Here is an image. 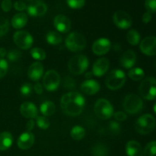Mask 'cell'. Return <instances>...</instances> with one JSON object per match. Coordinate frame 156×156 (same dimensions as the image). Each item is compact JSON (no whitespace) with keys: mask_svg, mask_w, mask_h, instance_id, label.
Listing matches in <instances>:
<instances>
[{"mask_svg":"<svg viewBox=\"0 0 156 156\" xmlns=\"http://www.w3.org/2000/svg\"><path fill=\"white\" fill-rule=\"evenodd\" d=\"M86 38L82 34L79 32L70 33L66 37L65 45L69 50L72 52L81 51L86 47Z\"/></svg>","mask_w":156,"mask_h":156,"instance_id":"2","label":"cell"},{"mask_svg":"<svg viewBox=\"0 0 156 156\" xmlns=\"http://www.w3.org/2000/svg\"><path fill=\"white\" fill-rule=\"evenodd\" d=\"M111 48V43L107 38H100L94 42L92 45V51L98 56H102L108 53Z\"/></svg>","mask_w":156,"mask_h":156,"instance_id":"14","label":"cell"},{"mask_svg":"<svg viewBox=\"0 0 156 156\" xmlns=\"http://www.w3.org/2000/svg\"><path fill=\"white\" fill-rule=\"evenodd\" d=\"M13 41L15 45L22 50H28L33 45V37L30 33L24 30H18L14 34Z\"/></svg>","mask_w":156,"mask_h":156,"instance_id":"10","label":"cell"},{"mask_svg":"<svg viewBox=\"0 0 156 156\" xmlns=\"http://www.w3.org/2000/svg\"><path fill=\"white\" fill-rule=\"evenodd\" d=\"M21 52L17 50H12L7 53V58L10 62L18 61L21 57Z\"/></svg>","mask_w":156,"mask_h":156,"instance_id":"37","label":"cell"},{"mask_svg":"<svg viewBox=\"0 0 156 156\" xmlns=\"http://www.w3.org/2000/svg\"><path fill=\"white\" fill-rule=\"evenodd\" d=\"M40 111L44 117L52 116L56 111V106L54 103L50 101H47L42 103L40 106Z\"/></svg>","mask_w":156,"mask_h":156,"instance_id":"25","label":"cell"},{"mask_svg":"<svg viewBox=\"0 0 156 156\" xmlns=\"http://www.w3.org/2000/svg\"><path fill=\"white\" fill-rule=\"evenodd\" d=\"M20 92L22 96L24 98H27L31 94L32 92V86L30 83H25L20 88Z\"/></svg>","mask_w":156,"mask_h":156,"instance_id":"36","label":"cell"},{"mask_svg":"<svg viewBox=\"0 0 156 156\" xmlns=\"http://www.w3.org/2000/svg\"><path fill=\"white\" fill-rule=\"evenodd\" d=\"M144 156H156V141L150 142L146 145L144 151H143Z\"/></svg>","mask_w":156,"mask_h":156,"instance_id":"32","label":"cell"},{"mask_svg":"<svg viewBox=\"0 0 156 156\" xmlns=\"http://www.w3.org/2000/svg\"><path fill=\"white\" fill-rule=\"evenodd\" d=\"M1 7L2 9L5 12H9V11L12 9V1H11V0H3V1L2 2Z\"/></svg>","mask_w":156,"mask_h":156,"instance_id":"42","label":"cell"},{"mask_svg":"<svg viewBox=\"0 0 156 156\" xmlns=\"http://www.w3.org/2000/svg\"><path fill=\"white\" fill-rule=\"evenodd\" d=\"M109 129H111L113 133L118 134L121 131V126L120 123L117 121H111L109 123Z\"/></svg>","mask_w":156,"mask_h":156,"instance_id":"40","label":"cell"},{"mask_svg":"<svg viewBox=\"0 0 156 156\" xmlns=\"http://www.w3.org/2000/svg\"><path fill=\"white\" fill-rule=\"evenodd\" d=\"M126 40H127L128 43L133 46H136L139 44L140 42V34L137 30H130L128 31L127 34H126Z\"/></svg>","mask_w":156,"mask_h":156,"instance_id":"29","label":"cell"},{"mask_svg":"<svg viewBox=\"0 0 156 156\" xmlns=\"http://www.w3.org/2000/svg\"><path fill=\"white\" fill-rule=\"evenodd\" d=\"M126 81V74L124 72L120 69H114L108 73L105 80V84L109 89L115 91L122 88Z\"/></svg>","mask_w":156,"mask_h":156,"instance_id":"4","label":"cell"},{"mask_svg":"<svg viewBox=\"0 0 156 156\" xmlns=\"http://www.w3.org/2000/svg\"><path fill=\"white\" fill-rule=\"evenodd\" d=\"M113 21L117 27L120 29H128L133 24L130 15L124 11H117L113 15Z\"/></svg>","mask_w":156,"mask_h":156,"instance_id":"11","label":"cell"},{"mask_svg":"<svg viewBox=\"0 0 156 156\" xmlns=\"http://www.w3.org/2000/svg\"><path fill=\"white\" fill-rule=\"evenodd\" d=\"M8 69H9V65L7 61L0 58V79H2L7 74Z\"/></svg>","mask_w":156,"mask_h":156,"instance_id":"38","label":"cell"},{"mask_svg":"<svg viewBox=\"0 0 156 156\" xmlns=\"http://www.w3.org/2000/svg\"><path fill=\"white\" fill-rule=\"evenodd\" d=\"M36 123L38 127L42 129H47L50 127V120L44 116H37L36 118Z\"/></svg>","mask_w":156,"mask_h":156,"instance_id":"33","label":"cell"},{"mask_svg":"<svg viewBox=\"0 0 156 156\" xmlns=\"http://www.w3.org/2000/svg\"><path fill=\"white\" fill-rule=\"evenodd\" d=\"M140 50L146 56L156 55V37L149 36L140 42Z\"/></svg>","mask_w":156,"mask_h":156,"instance_id":"13","label":"cell"},{"mask_svg":"<svg viewBox=\"0 0 156 156\" xmlns=\"http://www.w3.org/2000/svg\"><path fill=\"white\" fill-rule=\"evenodd\" d=\"M145 73L141 68H133L128 73L129 79L133 81H140L144 78Z\"/></svg>","mask_w":156,"mask_h":156,"instance_id":"30","label":"cell"},{"mask_svg":"<svg viewBox=\"0 0 156 156\" xmlns=\"http://www.w3.org/2000/svg\"><path fill=\"white\" fill-rule=\"evenodd\" d=\"M145 7L147 12L150 13H155L156 12V0H146Z\"/></svg>","mask_w":156,"mask_h":156,"instance_id":"39","label":"cell"},{"mask_svg":"<svg viewBox=\"0 0 156 156\" xmlns=\"http://www.w3.org/2000/svg\"><path fill=\"white\" fill-rule=\"evenodd\" d=\"M76 86V83H75V81L73 80L71 78H66V79L64 80V87L66 88H73Z\"/></svg>","mask_w":156,"mask_h":156,"instance_id":"44","label":"cell"},{"mask_svg":"<svg viewBox=\"0 0 156 156\" xmlns=\"http://www.w3.org/2000/svg\"><path fill=\"white\" fill-rule=\"evenodd\" d=\"M85 78H86V79H91V77L93 76V73H91V72H90V73H86V74H85Z\"/></svg>","mask_w":156,"mask_h":156,"instance_id":"49","label":"cell"},{"mask_svg":"<svg viewBox=\"0 0 156 156\" xmlns=\"http://www.w3.org/2000/svg\"><path fill=\"white\" fill-rule=\"evenodd\" d=\"M27 15L24 12H20L14 15L12 19V25L15 29H21L27 24Z\"/></svg>","mask_w":156,"mask_h":156,"instance_id":"23","label":"cell"},{"mask_svg":"<svg viewBox=\"0 0 156 156\" xmlns=\"http://www.w3.org/2000/svg\"><path fill=\"white\" fill-rule=\"evenodd\" d=\"M35 141L34 135L30 131L24 132L18 137L17 144L19 149L22 150H27L32 147Z\"/></svg>","mask_w":156,"mask_h":156,"instance_id":"16","label":"cell"},{"mask_svg":"<svg viewBox=\"0 0 156 156\" xmlns=\"http://www.w3.org/2000/svg\"><path fill=\"white\" fill-rule=\"evenodd\" d=\"M6 54H7V53H6L5 49L3 48V47L0 48V58L3 59V57H5Z\"/></svg>","mask_w":156,"mask_h":156,"instance_id":"48","label":"cell"},{"mask_svg":"<svg viewBox=\"0 0 156 156\" xmlns=\"http://www.w3.org/2000/svg\"><path fill=\"white\" fill-rule=\"evenodd\" d=\"M27 12L32 17L43 16L47 12V5L42 0H34L27 6Z\"/></svg>","mask_w":156,"mask_h":156,"instance_id":"12","label":"cell"},{"mask_svg":"<svg viewBox=\"0 0 156 156\" xmlns=\"http://www.w3.org/2000/svg\"><path fill=\"white\" fill-rule=\"evenodd\" d=\"M46 40L51 45H59L62 42V37L58 32L50 31L46 35Z\"/></svg>","mask_w":156,"mask_h":156,"instance_id":"26","label":"cell"},{"mask_svg":"<svg viewBox=\"0 0 156 156\" xmlns=\"http://www.w3.org/2000/svg\"><path fill=\"white\" fill-rule=\"evenodd\" d=\"M126 152L128 156H143L141 145L134 140H131L126 143Z\"/></svg>","mask_w":156,"mask_h":156,"instance_id":"22","label":"cell"},{"mask_svg":"<svg viewBox=\"0 0 156 156\" xmlns=\"http://www.w3.org/2000/svg\"><path fill=\"white\" fill-rule=\"evenodd\" d=\"M20 113L25 118H37L38 116V110L36 105L32 102H24L20 107Z\"/></svg>","mask_w":156,"mask_h":156,"instance_id":"18","label":"cell"},{"mask_svg":"<svg viewBox=\"0 0 156 156\" xmlns=\"http://www.w3.org/2000/svg\"><path fill=\"white\" fill-rule=\"evenodd\" d=\"M34 88L35 92L37 94H41L43 93V85L41 83H39V82H37L35 84Z\"/></svg>","mask_w":156,"mask_h":156,"instance_id":"46","label":"cell"},{"mask_svg":"<svg viewBox=\"0 0 156 156\" xmlns=\"http://www.w3.org/2000/svg\"><path fill=\"white\" fill-rule=\"evenodd\" d=\"M109 66L110 62L108 59L106 58L98 59L94 62V65H93L92 72H91L93 73V76H98V77L104 76L108 72Z\"/></svg>","mask_w":156,"mask_h":156,"instance_id":"17","label":"cell"},{"mask_svg":"<svg viewBox=\"0 0 156 156\" xmlns=\"http://www.w3.org/2000/svg\"><path fill=\"white\" fill-rule=\"evenodd\" d=\"M114 117L117 121L123 122L127 119V115H126V113L123 112V111H117V112L114 113Z\"/></svg>","mask_w":156,"mask_h":156,"instance_id":"41","label":"cell"},{"mask_svg":"<svg viewBox=\"0 0 156 156\" xmlns=\"http://www.w3.org/2000/svg\"><path fill=\"white\" fill-rule=\"evenodd\" d=\"M35 126V122L32 119H30V120H29L28 121H27V123H26V129H27V131H30L32 130V129H34V127Z\"/></svg>","mask_w":156,"mask_h":156,"instance_id":"47","label":"cell"},{"mask_svg":"<svg viewBox=\"0 0 156 156\" xmlns=\"http://www.w3.org/2000/svg\"><path fill=\"white\" fill-rule=\"evenodd\" d=\"M44 74V65L40 62H35L29 66L27 76L32 81H38Z\"/></svg>","mask_w":156,"mask_h":156,"instance_id":"21","label":"cell"},{"mask_svg":"<svg viewBox=\"0 0 156 156\" xmlns=\"http://www.w3.org/2000/svg\"><path fill=\"white\" fill-rule=\"evenodd\" d=\"M53 24L58 31L61 33H67L71 29V21L68 17L63 15H56L53 20Z\"/></svg>","mask_w":156,"mask_h":156,"instance_id":"15","label":"cell"},{"mask_svg":"<svg viewBox=\"0 0 156 156\" xmlns=\"http://www.w3.org/2000/svg\"><path fill=\"white\" fill-rule=\"evenodd\" d=\"M120 65L125 69H131L136 62V54L133 50L124 52L120 56Z\"/></svg>","mask_w":156,"mask_h":156,"instance_id":"19","label":"cell"},{"mask_svg":"<svg viewBox=\"0 0 156 156\" xmlns=\"http://www.w3.org/2000/svg\"><path fill=\"white\" fill-rule=\"evenodd\" d=\"M88 59L84 55H76L70 59L68 63V68L73 74L82 75L88 67Z\"/></svg>","mask_w":156,"mask_h":156,"instance_id":"5","label":"cell"},{"mask_svg":"<svg viewBox=\"0 0 156 156\" xmlns=\"http://www.w3.org/2000/svg\"><path fill=\"white\" fill-rule=\"evenodd\" d=\"M92 156H108V148L102 143H97L91 149Z\"/></svg>","mask_w":156,"mask_h":156,"instance_id":"28","label":"cell"},{"mask_svg":"<svg viewBox=\"0 0 156 156\" xmlns=\"http://www.w3.org/2000/svg\"><path fill=\"white\" fill-rule=\"evenodd\" d=\"M156 126L155 118L149 114H146L139 117L135 123V129L141 135H146L154 130Z\"/></svg>","mask_w":156,"mask_h":156,"instance_id":"3","label":"cell"},{"mask_svg":"<svg viewBox=\"0 0 156 156\" xmlns=\"http://www.w3.org/2000/svg\"><path fill=\"white\" fill-rule=\"evenodd\" d=\"M140 95L146 100L152 101L156 98V79L148 77L142 81L139 88Z\"/></svg>","mask_w":156,"mask_h":156,"instance_id":"6","label":"cell"},{"mask_svg":"<svg viewBox=\"0 0 156 156\" xmlns=\"http://www.w3.org/2000/svg\"><path fill=\"white\" fill-rule=\"evenodd\" d=\"M85 100L78 92L72 91L63 94L60 100V107L64 114L70 117H76L82 114L85 108Z\"/></svg>","mask_w":156,"mask_h":156,"instance_id":"1","label":"cell"},{"mask_svg":"<svg viewBox=\"0 0 156 156\" xmlns=\"http://www.w3.org/2000/svg\"><path fill=\"white\" fill-rule=\"evenodd\" d=\"M60 84V76L56 70H48L43 78V85L49 91H56Z\"/></svg>","mask_w":156,"mask_h":156,"instance_id":"9","label":"cell"},{"mask_svg":"<svg viewBox=\"0 0 156 156\" xmlns=\"http://www.w3.org/2000/svg\"><path fill=\"white\" fill-rule=\"evenodd\" d=\"M153 111H154V112H155V114H156V102H155V105H154V106H153Z\"/></svg>","mask_w":156,"mask_h":156,"instance_id":"50","label":"cell"},{"mask_svg":"<svg viewBox=\"0 0 156 156\" xmlns=\"http://www.w3.org/2000/svg\"><path fill=\"white\" fill-rule=\"evenodd\" d=\"M13 143V136L9 132L0 133V151L8 150Z\"/></svg>","mask_w":156,"mask_h":156,"instance_id":"24","label":"cell"},{"mask_svg":"<svg viewBox=\"0 0 156 156\" xmlns=\"http://www.w3.org/2000/svg\"><path fill=\"white\" fill-rule=\"evenodd\" d=\"M70 136L74 140H82L85 136V129L81 126H75L70 131Z\"/></svg>","mask_w":156,"mask_h":156,"instance_id":"27","label":"cell"},{"mask_svg":"<svg viewBox=\"0 0 156 156\" xmlns=\"http://www.w3.org/2000/svg\"><path fill=\"white\" fill-rule=\"evenodd\" d=\"M155 66H156V62H155Z\"/></svg>","mask_w":156,"mask_h":156,"instance_id":"51","label":"cell"},{"mask_svg":"<svg viewBox=\"0 0 156 156\" xmlns=\"http://www.w3.org/2000/svg\"><path fill=\"white\" fill-rule=\"evenodd\" d=\"M30 55L32 57L37 60H44L46 59V52L40 47H34L30 50Z\"/></svg>","mask_w":156,"mask_h":156,"instance_id":"31","label":"cell"},{"mask_svg":"<svg viewBox=\"0 0 156 156\" xmlns=\"http://www.w3.org/2000/svg\"><path fill=\"white\" fill-rule=\"evenodd\" d=\"M81 90L85 94L93 95L97 94L100 91V85L97 81L93 79H87L81 85Z\"/></svg>","mask_w":156,"mask_h":156,"instance_id":"20","label":"cell"},{"mask_svg":"<svg viewBox=\"0 0 156 156\" xmlns=\"http://www.w3.org/2000/svg\"><path fill=\"white\" fill-rule=\"evenodd\" d=\"M94 114L101 120H108L114 115V108L108 100L101 98L96 101L94 106Z\"/></svg>","mask_w":156,"mask_h":156,"instance_id":"7","label":"cell"},{"mask_svg":"<svg viewBox=\"0 0 156 156\" xmlns=\"http://www.w3.org/2000/svg\"><path fill=\"white\" fill-rule=\"evenodd\" d=\"M66 2L71 9H79L85 5V0H66Z\"/></svg>","mask_w":156,"mask_h":156,"instance_id":"35","label":"cell"},{"mask_svg":"<svg viewBox=\"0 0 156 156\" xmlns=\"http://www.w3.org/2000/svg\"><path fill=\"white\" fill-rule=\"evenodd\" d=\"M143 108V101L140 97L134 94H128L123 101V108L129 114H138Z\"/></svg>","mask_w":156,"mask_h":156,"instance_id":"8","label":"cell"},{"mask_svg":"<svg viewBox=\"0 0 156 156\" xmlns=\"http://www.w3.org/2000/svg\"><path fill=\"white\" fill-rule=\"evenodd\" d=\"M152 13L149 12H146L143 14V21L145 23V24H148L152 20Z\"/></svg>","mask_w":156,"mask_h":156,"instance_id":"45","label":"cell"},{"mask_svg":"<svg viewBox=\"0 0 156 156\" xmlns=\"http://www.w3.org/2000/svg\"><path fill=\"white\" fill-rule=\"evenodd\" d=\"M9 29V20L6 18L0 16V37L8 33Z\"/></svg>","mask_w":156,"mask_h":156,"instance_id":"34","label":"cell"},{"mask_svg":"<svg viewBox=\"0 0 156 156\" xmlns=\"http://www.w3.org/2000/svg\"><path fill=\"white\" fill-rule=\"evenodd\" d=\"M14 8L15 9V10L21 12V11H24L25 9H27V5L22 1H17L14 4Z\"/></svg>","mask_w":156,"mask_h":156,"instance_id":"43","label":"cell"}]
</instances>
